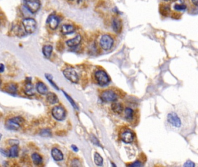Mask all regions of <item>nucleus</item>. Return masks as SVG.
Listing matches in <instances>:
<instances>
[{
	"instance_id": "1",
	"label": "nucleus",
	"mask_w": 198,
	"mask_h": 167,
	"mask_svg": "<svg viewBox=\"0 0 198 167\" xmlns=\"http://www.w3.org/2000/svg\"><path fill=\"white\" fill-rule=\"evenodd\" d=\"M24 119L21 117H16L8 119L5 124V126L7 129L10 130L18 129L21 125L24 122Z\"/></svg>"
},
{
	"instance_id": "2",
	"label": "nucleus",
	"mask_w": 198,
	"mask_h": 167,
	"mask_svg": "<svg viewBox=\"0 0 198 167\" xmlns=\"http://www.w3.org/2000/svg\"><path fill=\"white\" fill-rule=\"evenodd\" d=\"M22 24L24 31L27 34H32L36 29L37 23L33 18L24 19L22 22Z\"/></svg>"
},
{
	"instance_id": "3",
	"label": "nucleus",
	"mask_w": 198,
	"mask_h": 167,
	"mask_svg": "<svg viewBox=\"0 0 198 167\" xmlns=\"http://www.w3.org/2000/svg\"><path fill=\"white\" fill-rule=\"evenodd\" d=\"M113 43V39L109 35L102 36L100 40V46L105 51L110 50L112 47Z\"/></svg>"
},
{
	"instance_id": "4",
	"label": "nucleus",
	"mask_w": 198,
	"mask_h": 167,
	"mask_svg": "<svg viewBox=\"0 0 198 167\" xmlns=\"http://www.w3.org/2000/svg\"><path fill=\"white\" fill-rule=\"evenodd\" d=\"M25 6L31 13L37 12L40 8V2L39 0H24Z\"/></svg>"
},
{
	"instance_id": "5",
	"label": "nucleus",
	"mask_w": 198,
	"mask_h": 167,
	"mask_svg": "<svg viewBox=\"0 0 198 167\" xmlns=\"http://www.w3.org/2000/svg\"><path fill=\"white\" fill-rule=\"evenodd\" d=\"M95 78L98 83L101 86L108 84L109 82V78L107 74L103 70H99L95 73Z\"/></svg>"
},
{
	"instance_id": "6",
	"label": "nucleus",
	"mask_w": 198,
	"mask_h": 167,
	"mask_svg": "<svg viewBox=\"0 0 198 167\" xmlns=\"http://www.w3.org/2000/svg\"><path fill=\"white\" fill-rule=\"evenodd\" d=\"M63 73L66 78L68 80L70 81L71 82L77 83V82L78 81V75L74 69L70 68H66L63 71Z\"/></svg>"
},
{
	"instance_id": "7",
	"label": "nucleus",
	"mask_w": 198,
	"mask_h": 167,
	"mask_svg": "<svg viewBox=\"0 0 198 167\" xmlns=\"http://www.w3.org/2000/svg\"><path fill=\"white\" fill-rule=\"evenodd\" d=\"M52 116L57 120L62 121L65 118L66 112L65 109L61 106H55L52 110Z\"/></svg>"
},
{
	"instance_id": "8",
	"label": "nucleus",
	"mask_w": 198,
	"mask_h": 167,
	"mask_svg": "<svg viewBox=\"0 0 198 167\" xmlns=\"http://www.w3.org/2000/svg\"><path fill=\"white\" fill-rule=\"evenodd\" d=\"M101 98L104 102H115L118 99V96L112 91H106L101 94Z\"/></svg>"
},
{
	"instance_id": "9",
	"label": "nucleus",
	"mask_w": 198,
	"mask_h": 167,
	"mask_svg": "<svg viewBox=\"0 0 198 167\" xmlns=\"http://www.w3.org/2000/svg\"><path fill=\"white\" fill-rule=\"evenodd\" d=\"M167 120L170 124L175 127L179 128L181 125V119L177 114L174 112H171L168 114Z\"/></svg>"
},
{
	"instance_id": "10",
	"label": "nucleus",
	"mask_w": 198,
	"mask_h": 167,
	"mask_svg": "<svg viewBox=\"0 0 198 167\" xmlns=\"http://www.w3.org/2000/svg\"><path fill=\"white\" fill-rule=\"evenodd\" d=\"M47 23L48 24L50 27L52 29H56L59 24V19L58 16L54 15H51L48 16Z\"/></svg>"
},
{
	"instance_id": "11",
	"label": "nucleus",
	"mask_w": 198,
	"mask_h": 167,
	"mask_svg": "<svg viewBox=\"0 0 198 167\" xmlns=\"http://www.w3.org/2000/svg\"><path fill=\"white\" fill-rule=\"evenodd\" d=\"M112 27L116 33H120L122 30L123 24L122 20L119 17H115L113 18L112 20Z\"/></svg>"
},
{
	"instance_id": "12",
	"label": "nucleus",
	"mask_w": 198,
	"mask_h": 167,
	"mask_svg": "<svg viewBox=\"0 0 198 167\" xmlns=\"http://www.w3.org/2000/svg\"><path fill=\"white\" fill-rule=\"evenodd\" d=\"M81 41V36L80 34L76 36L74 38L69 40L66 42V44L69 47H74L80 44Z\"/></svg>"
},
{
	"instance_id": "13",
	"label": "nucleus",
	"mask_w": 198,
	"mask_h": 167,
	"mask_svg": "<svg viewBox=\"0 0 198 167\" xmlns=\"http://www.w3.org/2000/svg\"><path fill=\"white\" fill-rule=\"evenodd\" d=\"M51 155L54 160L57 161H59L63 160L64 155L61 150L57 148H54L51 151Z\"/></svg>"
},
{
	"instance_id": "14",
	"label": "nucleus",
	"mask_w": 198,
	"mask_h": 167,
	"mask_svg": "<svg viewBox=\"0 0 198 167\" xmlns=\"http://www.w3.org/2000/svg\"><path fill=\"white\" fill-rule=\"evenodd\" d=\"M122 139L126 143H132L134 140V136L132 132L129 131H125L122 135Z\"/></svg>"
},
{
	"instance_id": "15",
	"label": "nucleus",
	"mask_w": 198,
	"mask_h": 167,
	"mask_svg": "<svg viewBox=\"0 0 198 167\" xmlns=\"http://www.w3.org/2000/svg\"><path fill=\"white\" fill-rule=\"evenodd\" d=\"M75 31V28L71 24H64L62 27L61 31L64 35H68L74 33Z\"/></svg>"
},
{
	"instance_id": "16",
	"label": "nucleus",
	"mask_w": 198,
	"mask_h": 167,
	"mask_svg": "<svg viewBox=\"0 0 198 167\" xmlns=\"http://www.w3.org/2000/svg\"><path fill=\"white\" fill-rule=\"evenodd\" d=\"M24 91L25 94L28 96H32L34 94V89L33 85L31 83V80L26 82Z\"/></svg>"
},
{
	"instance_id": "17",
	"label": "nucleus",
	"mask_w": 198,
	"mask_h": 167,
	"mask_svg": "<svg viewBox=\"0 0 198 167\" xmlns=\"http://www.w3.org/2000/svg\"><path fill=\"white\" fill-rule=\"evenodd\" d=\"M36 89L41 95H46L48 93V87L43 82H38L36 85Z\"/></svg>"
},
{
	"instance_id": "18",
	"label": "nucleus",
	"mask_w": 198,
	"mask_h": 167,
	"mask_svg": "<svg viewBox=\"0 0 198 167\" xmlns=\"http://www.w3.org/2000/svg\"><path fill=\"white\" fill-rule=\"evenodd\" d=\"M47 100L50 104H55L58 102V96L53 92H49L47 94Z\"/></svg>"
},
{
	"instance_id": "19",
	"label": "nucleus",
	"mask_w": 198,
	"mask_h": 167,
	"mask_svg": "<svg viewBox=\"0 0 198 167\" xmlns=\"http://www.w3.org/2000/svg\"><path fill=\"white\" fill-rule=\"evenodd\" d=\"M53 50V48L51 45H45L43 48V53L44 56L48 59L51 55L52 52Z\"/></svg>"
},
{
	"instance_id": "20",
	"label": "nucleus",
	"mask_w": 198,
	"mask_h": 167,
	"mask_svg": "<svg viewBox=\"0 0 198 167\" xmlns=\"http://www.w3.org/2000/svg\"><path fill=\"white\" fill-rule=\"evenodd\" d=\"M5 90L9 94H15L17 91V86L14 83H10L6 85L5 87Z\"/></svg>"
},
{
	"instance_id": "21",
	"label": "nucleus",
	"mask_w": 198,
	"mask_h": 167,
	"mask_svg": "<svg viewBox=\"0 0 198 167\" xmlns=\"http://www.w3.org/2000/svg\"><path fill=\"white\" fill-rule=\"evenodd\" d=\"M19 153V147L17 145H13L10 148L9 152V156L12 158H15L18 156Z\"/></svg>"
},
{
	"instance_id": "22",
	"label": "nucleus",
	"mask_w": 198,
	"mask_h": 167,
	"mask_svg": "<svg viewBox=\"0 0 198 167\" xmlns=\"http://www.w3.org/2000/svg\"><path fill=\"white\" fill-rule=\"evenodd\" d=\"M111 108L112 110L116 113H120L123 111V106L120 103L114 102L112 104Z\"/></svg>"
},
{
	"instance_id": "23",
	"label": "nucleus",
	"mask_w": 198,
	"mask_h": 167,
	"mask_svg": "<svg viewBox=\"0 0 198 167\" xmlns=\"http://www.w3.org/2000/svg\"><path fill=\"white\" fill-rule=\"evenodd\" d=\"M31 158L34 164H35L36 165H40L43 162L42 157L37 153L33 154L31 156Z\"/></svg>"
},
{
	"instance_id": "24",
	"label": "nucleus",
	"mask_w": 198,
	"mask_h": 167,
	"mask_svg": "<svg viewBox=\"0 0 198 167\" xmlns=\"http://www.w3.org/2000/svg\"><path fill=\"white\" fill-rule=\"evenodd\" d=\"M94 161L97 166H101L103 164V159L98 153H95L94 154Z\"/></svg>"
},
{
	"instance_id": "25",
	"label": "nucleus",
	"mask_w": 198,
	"mask_h": 167,
	"mask_svg": "<svg viewBox=\"0 0 198 167\" xmlns=\"http://www.w3.org/2000/svg\"><path fill=\"white\" fill-rule=\"evenodd\" d=\"M125 113L126 117L128 120L132 119L133 117V110L131 108H127L125 110Z\"/></svg>"
},
{
	"instance_id": "26",
	"label": "nucleus",
	"mask_w": 198,
	"mask_h": 167,
	"mask_svg": "<svg viewBox=\"0 0 198 167\" xmlns=\"http://www.w3.org/2000/svg\"><path fill=\"white\" fill-rule=\"evenodd\" d=\"M174 8L176 10L181 11L185 10L187 9V5L185 4H176L174 6Z\"/></svg>"
},
{
	"instance_id": "27",
	"label": "nucleus",
	"mask_w": 198,
	"mask_h": 167,
	"mask_svg": "<svg viewBox=\"0 0 198 167\" xmlns=\"http://www.w3.org/2000/svg\"><path fill=\"white\" fill-rule=\"evenodd\" d=\"M63 92H64V91H63ZM64 95H65L66 98H67V100L70 102V103L71 105L73 106V107L74 109H78V108H77V105H76V103H75V102H74V101L71 98V97H70V96H69L67 94H66V92H64Z\"/></svg>"
},
{
	"instance_id": "28",
	"label": "nucleus",
	"mask_w": 198,
	"mask_h": 167,
	"mask_svg": "<svg viewBox=\"0 0 198 167\" xmlns=\"http://www.w3.org/2000/svg\"><path fill=\"white\" fill-rule=\"evenodd\" d=\"M169 8L167 6H163L161 7L160 13H162L163 15L167 16L169 13Z\"/></svg>"
},
{
	"instance_id": "29",
	"label": "nucleus",
	"mask_w": 198,
	"mask_h": 167,
	"mask_svg": "<svg viewBox=\"0 0 198 167\" xmlns=\"http://www.w3.org/2000/svg\"><path fill=\"white\" fill-rule=\"evenodd\" d=\"M40 135L44 137H48L51 136V133L49 129H43L41 131Z\"/></svg>"
},
{
	"instance_id": "30",
	"label": "nucleus",
	"mask_w": 198,
	"mask_h": 167,
	"mask_svg": "<svg viewBox=\"0 0 198 167\" xmlns=\"http://www.w3.org/2000/svg\"><path fill=\"white\" fill-rule=\"evenodd\" d=\"M45 77H46V78L48 80V81L51 83V84L56 88V89H58V87H57V85L53 82V81H52V77H51V75H49V74H46L45 75Z\"/></svg>"
},
{
	"instance_id": "31",
	"label": "nucleus",
	"mask_w": 198,
	"mask_h": 167,
	"mask_svg": "<svg viewBox=\"0 0 198 167\" xmlns=\"http://www.w3.org/2000/svg\"><path fill=\"white\" fill-rule=\"evenodd\" d=\"M184 167H194L195 166V164L194 163H192V161H187L184 165Z\"/></svg>"
},
{
	"instance_id": "32",
	"label": "nucleus",
	"mask_w": 198,
	"mask_h": 167,
	"mask_svg": "<svg viewBox=\"0 0 198 167\" xmlns=\"http://www.w3.org/2000/svg\"><path fill=\"white\" fill-rule=\"evenodd\" d=\"M129 166H130V167H141V166H142V164H141V163L139 161H136V162L132 163V164L129 165Z\"/></svg>"
},
{
	"instance_id": "33",
	"label": "nucleus",
	"mask_w": 198,
	"mask_h": 167,
	"mask_svg": "<svg viewBox=\"0 0 198 167\" xmlns=\"http://www.w3.org/2000/svg\"><path fill=\"white\" fill-rule=\"evenodd\" d=\"M72 166L78 167L80 166V162L77 160H74L72 162Z\"/></svg>"
},
{
	"instance_id": "34",
	"label": "nucleus",
	"mask_w": 198,
	"mask_h": 167,
	"mask_svg": "<svg viewBox=\"0 0 198 167\" xmlns=\"http://www.w3.org/2000/svg\"><path fill=\"white\" fill-rule=\"evenodd\" d=\"M4 66L3 64H0V73H2L4 71Z\"/></svg>"
},
{
	"instance_id": "35",
	"label": "nucleus",
	"mask_w": 198,
	"mask_h": 167,
	"mask_svg": "<svg viewBox=\"0 0 198 167\" xmlns=\"http://www.w3.org/2000/svg\"><path fill=\"white\" fill-rule=\"evenodd\" d=\"M71 148H72L74 152H78V148H77L75 145H72V146H71Z\"/></svg>"
},
{
	"instance_id": "36",
	"label": "nucleus",
	"mask_w": 198,
	"mask_h": 167,
	"mask_svg": "<svg viewBox=\"0 0 198 167\" xmlns=\"http://www.w3.org/2000/svg\"><path fill=\"white\" fill-rule=\"evenodd\" d=\"M192 3H193L196 6H198V0H192Z\"/></svg>"
},
{
	"instance_id": "37",
	"label": "nucleus",
	"mask_w": 198,
	"mask_h": 167,
	"mask_svg": "<svg viewBox=\"0 0 198 167\" xmlns=\"http://www.w3.org/2000/svg\"><path fill=\"white\" fill-rule=\"evenodd\" d=\"M1 137H2V135L0 133V140H1Z\"/></svg>"
},
{
	"instance_id": "38",
	"label": "nucleus",
	"mask_w": 198,
	"mask_h": 167,
	"mask_svg": "<svg viewBox=\"0 0 198 167\" xmlns=\"http://www.w3.org/2000/svg\"><path fill=\"white\" fill-rule=\"evenodd\" d=\"M164 1H171V0H164Z\"/></svg>"
},
{
	"instance_id": "39",
	"label": "nucleus",
	"mask_w": 198,
	"mask_h": 167,
	"mask_svg": "<svg viewBox=\"0 0 198 167\" xmlns=\"http://www.w3.org/2000/svg\"><path fill=\"white\" fill-rule=\"evenodd\" d=\"M69 1H73V0H69Z\"/></svg>"
},
{
	"instance_id": "40",
	"label": "nucleus",
	"mask_w": 198,
	"mask_h": 167,
	"mask_svg": "<svg viewBox=\"0 0 198 167\" xmlns=\"http://www.w3.org/2000/svg\"><path fill=\"white\" fill-rule=\"evenodd\" d=\"M0 84H1V81H0Z\"/></svg>"
}]
</instances>
